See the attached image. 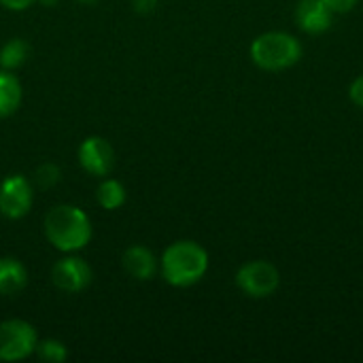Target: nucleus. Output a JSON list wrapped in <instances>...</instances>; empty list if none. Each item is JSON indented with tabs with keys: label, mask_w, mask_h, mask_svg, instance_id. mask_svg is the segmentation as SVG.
Listing matches in <instances>:
<instances>
[{
	"label": "nucleus",
	"mask_w": 363,
	"mask_h": 363,
	"mask_svg": "<svg viewBox=\"0 0 363 363\" xmlns=\"http://www.w3.org/2000/svg\"><path fill=\"white\" fill-rule=\"evenodd\" d=\"M43 234L60 253H79L89 245L94 228L83 208L74 204H55L43 219Z\"/></svg>",
	"instance_id": "1"
},
{
	"label": "nucleus",
	"mask_w": 363,
	"mask_h": 363,
	"mask_svg": "<svg viewBox=\"0 0 363 363\" xmlns=\"http://www.w3.org/2000/svg\"><path fill=\"white\" fill-rule=\"evenodd\" d=\"M208 251L196 240H177L168 245L160 257L162 279L177 289L194 287L208 272Z\"/></svg>",
	"instance_id": "2"
},
{
	"label": "nucleus",
	"mask_w": 363,
	"mask_h": 363,
	"mask_svg": "<svg viewBox=\"0 0 363 363\" xmlns=\"http://www.w3.org/2000/svg\"><path fill=\"white\" fill-rule=\"evenodd\" d=\"M302 43L291 32L270 30L253 38L249 55L253 64L264 72H283L294 68L302 60Z\"/></svg>",
	"instance_id": "3"
},
{
	"label": "nucleus",
	"mask_w": 363,
	"mask_h": 363,
	"mask_svg": "<svg viewBox=\"0 0 363 363\" xmlns=\"http://www.w3.org/2000/svg\"><path fill=\"white\" fill-rule=\"evenodd\" d=\"M236 287L251 300H266L281 287V272L268 259H251L236 270Z\"/></svg>",
	"instance_id": "4"
},
{
	"label": "nucleus",
	"mask_w": 363,
	"mask_h": 363,
	"mask_svg": "<svg viewBox=\"0 0 363 363\" xmlns=\"http://www.w3.org/2000/svg\"><path fill=\"white\" fill-rule=\"evenodd\" d=\"M38 345L36 328L23 319L0 321V362H23L34 355Z\"/></svg>",
	"instance_id": "5"
},
{
	"label": "nucleus",
	"mask_w": 363,
	"mask_h": 363,
	"mask_svg": "<svg viewBox=\"0 0 363 363\" xmlns=\"http://www.w3.org/2000/svg\"><path fill=\"white\" fill-rule=\"evenodd\" d=\"M34 204V183L26 174H9L0 183V215L4 219H23Z\"/></svg>",
	"instance_id": "6"
},
{
	"label": "nucleus",
	"mask_w": 363,
	"mask_h": 363,
	"mask_svg": "<svg viewBox=\"0 0 363 363\" xmlns=\"http://www.w3.org/2000/svg\"><path fill=\"white\" fill-rule=\"evenodd\" d=\"M91 279H94L91 266L74 253H66L51 266V283L55 289L64 294L85 291L91 285Z\"/></svg>",
	"instance_id": "7"
},
{
	"label": "nucleus",
	"mask_w": 363,
	"mask_h": 363,
	"mask_svg": "<svg viewBox=\"0 0 363 363\" xmlns=\"http://www.w3.org/2000/svg\"><path fill=\"white\" fill-rule=\"evenodd\" d=\"M77 160H79V166L89 177L104 179V177H108L113 172L117 155H115L113 145L106 138H102V136H87L79 145V149H77Z\"/></svg>",
	"instance_id": "8"
},
{
	"label": "nucleus",
	"mask_w": 363,
	"mask_h": 363,
	"mask_svg": "<svg viewBox=\"0 0 363 363\" xmlns=\"http://www.w3.org/2000/svg\"><path fill=\"white\" fill-rule=\"evenodd\" d=\"M334 13L321 0H298L294 19L304 34L319 36L325 34L334 23Z\"/></svg>",
	"instance_id": "9"
},
{
	"label": "nucleus",
	"mask_w": 363,
	"mask_h": 363,
	"mask_svg": "<svg viewBox=\"0 0 363 363\" xmlns=\"http://www.w3.org/2000/svg\"><path fill=\"white\" fill-rule=\"evenodd\" d=\"M121 266L125 270V274L134 281H151L157 272H160V259L157 255L145 247V245H132L123 251L121 255Z\"/></svg>",
	"instance_id": "10"
},
{
	"label": "nucleus",
	"mask_w": 363,
	"mask_h": 363,
	"mask_svg": "<svg viewBox=\"0 0 363 363\" xmlns=\"http://www.w3.org/2000/svg\"><path fill=\"white\" fill-rule=\"evenodd\" d=\"M28 285V268L17 257H0V296L13 298Z\"/></svg>",
	"instance_id": "11"
},
{
	"label": "nucleus",
	"mask_w": 363,
	"mask_h": 363,
	"mask_svg": "<svg viewBox=\"0 0 363 363\" xmlns=\"http://www.w3.org/2000/svg\"><path fill=\"white\" fill-rule=\"evenodd\" d=\"M23 87L15 72L0 68V119H6L17 113L21 106Z\"/></svg>",
	"instance_id": "12"
},
{
	"label": "nucleus",
	"mask_w": 363,
	"mask_h": 363,
	"mask_svg": "<svg viewBox=\"0 0 363 363\" xmlns=\"http://www.w3.org/2000/svg\"><path fill=\"white\" fill-rule=\"evenodd\" d=\"M125 200H128V191H125L121 181L104 177L98 183V187H96V202L104 211H117V208H121L125 204Z\"/></svg>",
	"instance_id": "13"
},
{
	"label": "nucleus",
	"mask_w": 363,
	"mask_h": 363,
	"mask_svg": "<svg viewBox=\"0 0 363 363\" xmlns=\"http://www.w3.org/2000/svg\"><path fill=\"white\" fill-rule=\"evenodd\" d=\"M30 55V45L23 38H9L2 47H0V68L15 72L17 68H21L26 64Z\"/></svg>",
	"instance_id": "14"
},
{
	"label": "nucleus",
	"mask_w": 363,
	"mask_h": 363,
	"mask_svg": "<svg viewBox=\"0 0 363 363\" xmlns=\"http://www.w3.org/2000/svg\"><path fill=\"white\" fill-rule=\"evenodd\" d=\"M34 355H36L40 362L62 363L68 359V347H66L62 340H55V338H45V340H38Z\"/></svg>",
	"instance_id": "15"
},
{
	"label": "nucleus",
	"mask_w": 363,
	"mask_h": 363,
	"mask_svg": "<svg viewBox=\"0 0 363 363\" xmlns=\"http://www.w3.org/2000/svg\"><path fill=\"white\" fill-rule=\"evenodd\" d=\"M60 179H62V170L53 162L40 164L32 174V183H34L36 189H51V187H55L60 183Z\"/></svg>",
	"instance_id": "16"
},
{
	"label": "nucleus",
	"mask_w": 363,
	"mask_h": 363,
	"mask_svg": "<svg viewBox=\"0 0 363 363\" xmlns=\"http://www.w3.org/2000/svg\"><path fill=\"white\" fill-rule=\"evenodd\" d=\"M334 15H345V13H351L357 4H359V0H321Z\"/></svg>",
	"instance_id": "17"
},
{
	"label": "nucleus",
	"mask_w": 363,
	"mask_h": 363,
	"mask_svg": "<svg viewBox=\"0 0 363 363\" xmlns=\"http://www.w3.org/2000/svg\"><path fill=\"white\" fill-rule=\"evenodd\" d=\"M349 100L357 106L363 108V74L355 77L349 85Z\"/></svg>",
	"instance_id": "18"
},
{
	"label": "nucleus",
	"mask_w": 363,
	"mask_h": 363,
	"mask_svg": "<svg viewBox=\"0 0 363 363\" xmlns=\"http://www.w3.org/2000/svg\"><path fill=\"white\" fill-rule=\"evenodd\" d=\"M36 0H0V6H4L6 11H28L30 6H34Z\"/></svg>",
	"instance_id": "19"
},
{
	"label": "nucleus",
	"mask_w": 363,
	"mask_h": 363,
	"mask_svg": "<svg viewBox=\"0 0 363 363\" xmlns=\"http://www.w3.org/2000/svg\"><path fill=\"white\" fill-rule=\"evenodd\" d=\"M157 6V0H132V9L140 15H149L153 13Z\"/></svg>",
	"instance_id": "20"
},
{
	"label": "nucleus",
	"mask_w": 363,
	"mask_h": 363,
	"mask_svg": "<svg viewBox=\"0 0 363 363\" xmlns=\"http://www.w3.org/2000/svg\"><path fill=\"white\" fill-rule=\"evenodd\" d=\"M36 4H40L45 9H55L60 4V0H36Z\"/></svg>",
	"instance_id": "21"
},
{
	"label": "nucleus",
	"mask_w": 363,
	"mask_h": 363,
	"mask_svg": "<svg viewBox=\"0 0 363 363\" xmlns=\"http://www.w3.org/2000/svg\"><path fill=\"white\" fill-rule=\"evenodd\" d=\"M77 2H81V4H96L98 0H77Z\"/></svg>",
	"instance_id": "22"
}]
</instances>
